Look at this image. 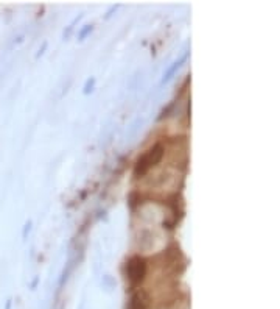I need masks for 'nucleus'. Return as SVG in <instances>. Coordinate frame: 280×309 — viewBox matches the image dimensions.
<instances>
[{"label":"nucleus","mask_w":280,"mask_h":309,"mask_svg":"<svg viewBox=\"0 0 280 309\" xmlns=\"http://www.w3.org/2000/svg\"><path fill=\"white\" fill-rule=\"evenodd\" d=\"M89 31H92V25H86V28L79 33V39H83V38H84L86 35H88Z\"/></svg>","instance_id":"nucleus-6"},{"label":"nucleus","mask_w":280,"mask_h":309,"mask_svg":"<svg viewBox=\"0 0 280 309\" xmlns=\"http://www.w3.org/2000/svg\"><path fill=\"white\" fill-rule=\"evenodd\" d=\"M94 83H95V78H92V80H89V81H88V85H86V89H84V92H86V94H88L89 91H92Z\"/></svg>","instance_id":"nucleus-5"},{"label":"nucleus","mask_w":280,"mask_h":309,"mask_svg":"<svg viewBox=\"0 0 280 309\" xmlns=\"http://www.w3.org/2000/svg\"><path fill=\"white\" fill-rule=\"evenodd\" d=\"M145 304H146V301L143 298V294L137 292L131 298V303H129V309H145Z\"/></svg>","instance_id":"nucleus-4"},{"label":"nucleus","mask_w":280,"mask_h":309,"mask_svg":"<svg viewBox=\"0 0 280 309\" xmlns=\"http://www.w3.org/2000/svg\"><path fill=\"white\" fill-rule=\"evenodd\" d=\"M164 158V146L159 142L156 146H153L148 152H145L136 162L134 167V174L137 177H143L149 169L153 166H156L157 162H161V159Z\"/></svg>","instance_id":"nucleus-1"},{"label":"nucleus","mask_w":280,"mask_h":309,"mask_svg":"<svg viewBox=\"0 0 280 309\" xmlns=\"http://www.w3.org/2000/svg\"><path fill=\"white\" fill-rule=\"evenodd\" d=\"M185 59H187V53H184V55H182V56H181V58H179L178 61H175V63H173V66H171V67H170V69L167 71V74L164 75V80H162V83H165V81H168V80H170L171 77H173V74H175V72H176V71H178V69L181 67V64L184 63Z\"/></svg>","instance_id":"nucleus-3"},{"label":"nucleus","mask_w":280,"mask_h":309,"mask_svg":"<svg viewBox=\"0 0 280 309\" xmlns=\"http://www.w3.org/2000/svg\"><path fill=\"white\" fill-rule=\"evenodd\" d=\"M146 275V262L140 256H133L128 261V278L133 286H137L143 281Z\"/></svg>","instance_id":"nucleus-2"}]
</instances>
